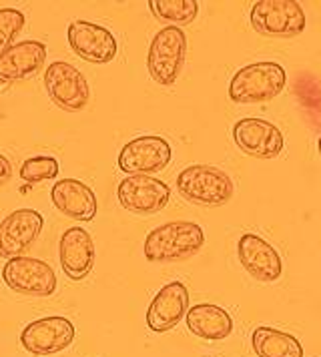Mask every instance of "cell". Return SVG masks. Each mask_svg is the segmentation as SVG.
<instances>
[{"instance_id":"obj_21","label":"cell","mask_w":321,"mask_h":357,"mask_svg":"<svg viewBox=\"0 0 321 357\" xmlns=\"http://www.w3.org/2000/svg\"><path fill=\"white\" fill-rule=\"evenodd\" d=\"M151 13L160 22H169L171 26H187L199 15V4L195 0H151Z\"/></svg>"},{"instance_id":"obj_19","label":"cell","mask_w":321,"mask_h":357,"mask_svg":"<svg viewBox=\"0 0 321 357\" xmlns=\"http://www.w3.org/2000/svg\"><path fill=\"white\" fill-rule=\"evenodd\" d=\"M187 327L193 335L207 341H219L231 335L233 319L231 315L219 305L201 303L187 311Z\"/></svg>"},{"instance_id":"obj_11","label":"cell","mask_w":321,"mask_h":357,"mask_svg":"<svg viewBox=\"0 0 321 357\" xmlns=\"http://www.w3.org/2000/svg\"><path fill=\"white\" fill-rule=\"evenodd\" d=\"M66 36H68V47L73 49V52L87 63L105 65L117 56V50H119L117 38L112 36L109 29L100 24L75 20L68 24Z\"/></svg>"},{"instance_id":"obj_8","label":"cell","mask_w":321,"mask_h":357,"mask_svg":"<svg viewBox=\"0 0 321 357\" xmlns=\"http://www.w3.org/2000/svg\"><path fill=\"white\" fill-rule=\"evenodd\" d=\"M45 86L52 102L68 113L82 111L89 102L91 91L84 75L77 66L57 61L45 73Z\"/></svg>"},{"instance_id":"obj_2","label":"cell","mask_w":321,"mask_h":357,"mask_svg":"<svg viewBox=\"0 0 321 357\" xmlns=\"http://www.w3.org/2000/svg\"><path fill=\"white\" fill-rule=\"evenodd\" d=\"M285 84L288 75L279 63H253L233 75L229 82V98L239 105H261L279 97Z\"/></svg>"},{"instance_id":"obj_25","label":"cell","mask_w":321,"mask_h":357,"mask_svg":"<svg viewBox=\"0 0 321 357\" xmlns=\"http://www.w3.org/2000/svg\"><path fill=\"white\" fill-rule=\"evenodd\" d=\"M318 149H320V155H321V137H320V143H318Z\"/></svg>"},{"instance_id":"obj_5","label":"cell","mask_w":321,"mask_h":357,"mask_svg":"<svg viewBox=\"0 0 321 357\" xmlns=\"http://www.w3.org/2000/svg\"><path fill=\"white\" fill-rule=\"evenodd\" d=\"M249 18L257 33L269 38H293L305 31V13L295 0H259Z\"/></svg>"},{"instance_id":"obj_24","label":"cell","mask_w":321,"mask_h":357,"mask_svg":"<svg viewBox=\"0 0 321 357\" xmlns=\"http://www.w3.org/2000/svg\"><path fill=\"white\" fill-rule=\"evenodd\" d=\"M13 177V167H10V161L4 157V155H0V187L2 185H6L8 181Z\"/></svg>"},{"instance_id":"obj_1","label":"cell","mask_w":321,"mask_h":357,"mask_svg":"<svg viewBox=\"0 0 321 357\" xmlns=\"http://www.w3.org/2000/svg\"><path fill=\"white\" fill-rule=\"evenodd\" d=\"M205 245L203 227L191 221H173L153 229L144 239V257L151 263H175L197 255Z\"/></svg>"},{"instance_id":"obj_9","label":"cell","mask_w":321,"mask_h":357,"mask_svg":"<svg viewBox=\"0 0 321 357\" xmlns=\"http://www.w3.org/2000/svg\"><path fill=\"white\" fill-rule=\"evenodd\" d=\"M117 197L123 209L135 215H155L163 211L171 199L167 183L149 175H130L119 183Z\"/></svg>"},{"instance_id":"obj_14","label":"cell","mask_w":321,"mask_h":357,"mask_svg":"<svg viewBox=\"0 0 321 357\" xmlns=\"http://www.w3.org/2000/svg\"><path fill=\"white\" fill-rule=\"evenodd\" d=\"M237 257L243 269L257 281L273 283L283 275L281 255L271 243H267L255 233H245L241 237L237 243Z\"/></svg>"},{"instance_id":"obj_18","label":"cell","mask_w":321,"mask_h":357,"mask_svg":"<svg viewBox=\"0 0 321 357\" xmlns=\"http://www.w3.org/2000/svg\"><path fill=\"white\" fill-rule=\"evenodd\" d=\"M47 61V47L38 40L16 43L0 56V82L13 84L36 75Z\"/></svg>"},{"instance_id":"obj_7","label":"cell","mask_w":321,"mask_h":357,"mask_svg":"<svg viewBox=\"0 0 321 357\" xmlns=\"http://www.w3.org/2000/svg\"><path fill=\"white\" fill-rule=\"evenodd\" d=\"M173 157L171 145L157 135H143L121 149L119 169L130 175H153L163 171Z\"/></svg>"},{"instance_id":"obj_6","label":"cell","mask_w":321,"mask_h":357,"mask_svg":"<svg viewBox=\"0 0 321 357\" xmlns=\"http://www.w3.org/2000/svg\"><path fill=\"white\" fill-rule=\"evenodd\" d=\"M2 281L6 287L29 297H48L57 291V275L52 267L34 257H15L2 267Z\"/></svg>"},{"instance_id":"obj_12","label":"cell","mask_w":321,"mask_h":357,"mask_svg":"<svg viewBox=\"0 0 321 357\" xmlns=\"http://www.w3.org/2000/svg\"><path fill=\"white\" fill-rule=\"evenodd\" d=\"M75 340V325L66 317L52 315L29 324L20 333L22 347L32 356H52L66 349Z\"/></svg>"},{"instance_id":"obj_15","label":"cell","mask_w":321,"mask_h":357,"mask_svg":"<svg viewBox=\"0 0 321 357\" xmlns=\"http://www.w3.org/2000/svg\"><path fill=\"white\" fill-rule=\"evenodd\" d=\"M187 311H189V291L181 281H173L165 285L151 301L147 311V325L155 333L171 331L181 324Z\"/></svg>"},{"instance_id":"obj_3","label":"cell","mask_w":321,"mask_h":357,"mask_svg":"<svg viewBox=\"0 0 321 357\" xmlns=\"http://www.w3.org/2000/svg\"><path fill=\"white\" fill-rule=\"evenodd\" d=\"M177 191L195 205L221 207L233 199L235 183L217 167L191 165L177 175Z\"/></svg>"},{"instance_id":"obj_22","label":"cell","mask_w":321,"mask_h":357,"mask_svg":"<svg viewBox=\"0 0 321 357\" xmlns=\"http://www.w3.org/2000/svg\"><path fill=\"white\" fill-rule=\"evenodd\" d=\"M59 175V162L54 157H32L27 159L20 167V178L24 183H40V181H52Z\"/></svg>"},{"instance_id":"obj_4","label":"cell","mask_w":321,"mask_h":357,"mask_svg":"<svg viewBox=\"0 0 321 357\" xmlns=\"http://www.w3.org/2000/svg\"><path fill=\"white\" fill-rule=\"evenodd\" d=\"M187 56V36L179 26H165L151 40L147 68L160 86H171L179 79Z\"/></svg>"},{"instance_id":"obj_16","label":"cell","mask_w":321,"mask_h":357,"mask_svg":"<svg viewBox=\"0 0 321 357\" xmlns=\"http://www.w3.org/2000/svg\"><path fill=\"white\" fill-rule=\"evenodd\" d=\"M59 257L64 275L73 281H82L95 267V243L89 231L82 227L66 229L59 245Z\"/></svg>"},{"instance_id":"obj_13","label":"cell","mask_w":321,"mask_h":357,"mask_svg":"<svg viewBox=\"0 0 321 357\" xmlns=\"http://www.w3.org/2000/svg\"><path fill=\"white\" fill-rule=\"evenodd\" d=\"M235 145L249 157L275 159L283 153L285 139L283 132L269 121L263 119H241L233 127Z\"/></svg>"},{"instance_id":"obj_23","label":"cell","mask_w":321,"mask_h":357,"mask_svg":"<svg viewBox=\"0 0 321 357\" xmlns=\"http://www.w3.org/2000/svg\"><path fill=\"white\" fill-rule=\"evenodd\" d=\"M24 29V15L16 8H0V56L15 45V38Z\"/></svg>"},{"instance_id":"obj_20","label":"cell","mask_w":321,"mask_h":357,"mask_svg":"<svg viewBox=\"0 0 321 357\" xmlns=\"http://www.w3.org/2000/svg\"><path fill=\"white\" fill-rule=\"evenodd\" d=\"M251 345L257 357H304L299 340L275 327H255Z\"/></svg>"},{"instance_id":"obj_17","label":"cell","mask_w":321,"mask_h":357,"mask_svg":"<svg viewBox=\"0 0 321 357\" xmlns=\"http://www.w3.org/2000/svg\"><path fill=\"white\" fill-rule=\"evenodd\" d=\"M50 201L59 211L75 221H93L98 205L93 189L79 178H63L52 185Z\"/></svg>"},{"instance_id":"obj_10","label":"cell","mask_w":321,"mask_h":357,"mask_svg":"<svg viewBox=\"0 0 321 357\" xmlns=\"http://www.w3.org/2000/svg\"><path fill=\"white\" fill-rule=\"evenodd\" d=\"M43 225V215L34 209H18L4 217L0 223V257H24V253L40 237Z\"/></svg>"}]
</instances>
